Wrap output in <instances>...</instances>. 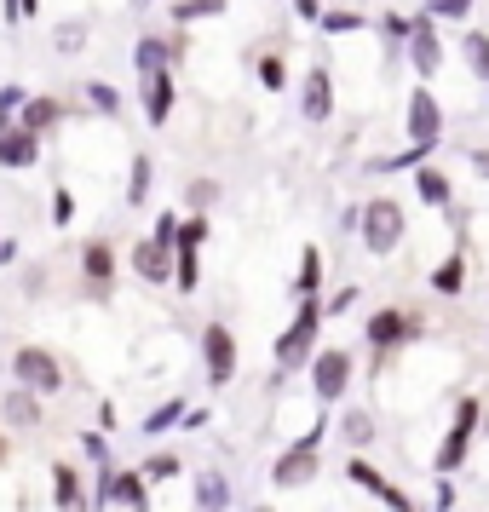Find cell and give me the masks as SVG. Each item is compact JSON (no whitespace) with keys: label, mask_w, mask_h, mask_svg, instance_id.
Here are the masks:
<instances>
[{"label":"cell","mask_w":489,"mask_h":512,"mask_svg":"<svg viewBox=\"0 0 489 512\" xmlns=\"http://www.w3.org/2000/svg\"><path fill=\"white\" fill-rule=\"evenodd\" d=\"M219 12H225V0H179L173 18H179V24H196V18H219Z\"/></svg>","instance_id":"cell-24"},{"label":"cell","mask_w":489,"mask_h":512,"mask_svg":"<svg viewBox=\"0 0 489 512\" xmlns=\"http://www.w3.org/2000/svg\"><path fill=\"white\" fill-rule=\"evenodd\" d=\"M0 461H6V443H0Z\"/></svg>","instance_id":"cell-41"},{"label":"cell","mask_w":489,"mask_h":512,"mask_svg":"<svg viewBox=\"0 0 489 512\" xmlns=\"http://www.w3.org/2000/svg\"><path fill=\"white\" fill-rule=\"evenodd\" d=\"M196 507L202 512H225L231 507V484H225L219 472H202V478H196Z\"/></svg>","instance_id":"cell-18"},{"label":"cell","mask_w":489,"mask_h":512,"mask_svg":"<svg viewBox=\"0 0 489 512\" xmlns=\"http://www.w3.org/2000/svg\"><path fill=\"white\" fill-rule=\"evenodd\" d=\"M81 41H87V24H58V29H52V47H58V52H75Z\"/></svg>","instance_id":"cell-28"},{"label":"cell","mask_w":489,"mask_h":512,"mask_svg":"<svg viewBox=\"0 0 489 512\" xmlns=\"http://www.w3.org/2000/svg\"><path fill=\"white\" fill-rule=\"evenodd\" d=\"M41 162V139L24 133L18 121H0V167H12V173H24V167Z\"/></svg>","instance_id":"cell-5"},{"label":"cell","mask_w":489,"mask_h":512,"mask_svg":"<svg viewBox=\"0 0 489 512\" xmlns=\"http://www.w3.org/2000/svg\"><path fill=\"white\" fill-rule=\"evenodd\" d=\"M12 121H18L24 133H35V139H47L52 127L64 121V104H58L52 93H35V98H24V116H12Z\"/></svg>","instance_id":"cell-10"},{"label":"cell","mask_w":489,"mask_h":512,"mask_svg":"<svg viewBox=\"0 0 489 512\" xmlns=\"http://www.w3.org/2000/svg\"><path fill=\"white\" fill-rule=\"evenodd\" d=\"M461 259H449V265H438V294H455V288H461Z\"/></svg>","instance_id":"cell-33"},{"label":"cell","mask_w":489,"mask_h":512,"mask_svg":"<svg viewBox=\"0 0 489 512\" xmlns=\"http://www.w3.org/2000/svg\"><path fill=\"white\" fill-rule=\"evenodd\" d=\"M81 271H87V288H93V294H110V277H116L110 242H87V248H81Z\"/></svg>","instance_id":"cell-13"},{"label":"cell","mask_w":489,"mask_h":512,"mask_svg":"<svg viewBox=\"0 0 489 512\" xmlns=\"http://www.w3.org/2000/svg\"><path fill=\"white\" fill-rule=\"evenodd\" d=\"M18 248H24V242H0V265H12V259H18Z\"/></svg>","instance_id":"cell-40"},{"label":"cell","mask_w":489,"mask_h":512,"mask_svg":"<svg viewBox=\"0 0 489 512\" xmlns=\"http://www.w3.org/2000/svg\"><path fill=\"white\" fill-rule=\"evenodd\" d=\"M409 52H415V70H420V75H432V70H438V41H432V18H415Z\"/></svg>","instance_id":"cell-17"},{"label":"cell","mask_w":489,"mask_h":512,"mask_svg":"<svg viewBox=\"0 0 489 512\" xmlns=\"http://www.w3.org/2000/svg\"><path fill=\"white\" fill-rule=\"evenodd\" d=\"M0 420H6V432H35L41 426V397L24 392V386H6L0 392Z\"/></svg>","instance_id":"cell-8"},{"label":"cell","mask_w":489,"mask_h":512,"mask_svg":"<svg viewBox=\"0 0 489 512\" xmlns=\"http://www.w3.org/2000/svg\"><path fill=\"white\" fill-rule=\"evenodd\" d=\"M317 317H323V305L305 300L300 317H294V328L277 340V369H300L305 357H311V340H317Z\"/></svg>","instance_id":"cell-2"},{"label":"cell","mask_w":489,"mask_h":512,"mask_svg":"<svg viewBox=\"0 0 489 512\" xmlns=\"http://www.w3.org/2000/svg\"><path fill=\"white\" fill-rule=\"evenodd\" d=\"M311 288H317V248H305V265H300V294L311 300Z\"/></svg>","instance_id":"cell-34"},{"label":"cell","mask_w":489,"mask_h":512,"mask_svg":"<svg viewBox=\"0 0 489 512\" xmlns=\"http://www.w3.org/2000/svg\"><path fill=\"white\" fill-rule=\"evenodd\" d=\"M484 426H489V415H484Z\"/></svg>","instance_id":"cell-43"},{"label":"cell","mask_w":489,"mask_h":512,"mask_svg":"<svg viewBox=\"0 0 489 512\" xmlns=\"http://www.w3.org/2000/svg\"><path fill=\"white\" fill-rule=\"evenodd\" d=\"M259 81H265L271 93H282V81H288V70H282V58H259Z\"/></svg>","instance_id":"cell-31"},{"label":"cell","mask_w":489,"mask_h":512,"mask_svg":"<svg viewBox=\"0 0 489 512\" xmlns=\"http://www.w3.org/2000/svg\"><path fill=\"white\" fill-rule=\"evenodd\" d=\"M81 449H87L93 461H104V455H110V443H104V432H87V438H81Z\"/></svg>","instance_id":"cell-37"},{"label":"cell","mask_w":489,"mask_h":512,"mask_svg":"<svg viewBox=\"0 0 489 512\" xmlns=\"http://www.w3.org/2000/svg\"><path fill=\"white\" fill-rule=\"evenodd\" d=\"M133 271H139L144 282H167L173 277V248L156 242V236H144L139 248H133Z\"/></svg>","instance_id":"cell-12"},{"label":"cell","mask_w":489,"mask_h":512,"mask_svg":"<svg viewBox=\"0 0 489 512\" xmlns=\"http://www.w3.org/2000/svg\"><path fill=\"white\" fill-rule=\"evenodd\" d=\"M12 380L35 397H52V392H64V363L47 346H18L12 351Z\"/></svg>","instance_id":"cell-1"},{"label":"cell","mask_w":489,"mask_h":512,"mask_svg":"<svg viewBox=\"0 0 489 512\" xmlns=\"http://www.w3.org/2000/svg\"><path fill=\"white\" fill-rule=\"evenodd\" d=\"M397 236H403V208L397 202H369V213H363V242H369V254H392Z\"/></svg>","instance_id":"cell-3"},{"label":"cell","mask_w":489,"mask_h":512,"mask_svg":"<svg viewBox=\"0 0 489 512\" xmlns=\"http://www.w3.org/2000/svg\"><path fill=\"white\" fill-rule=\"evenodd\" d=\"M213 202H219V185L213 179H196L190 185V208H213Z\"/></svg>","instance_id":"cell-32"},{"label":"cell","mask_w":489,"mask_h":512,"mask_svg":"<svg viewBox=\"0 0 489 512\" xmlns=\"http://www.w3.org/2000/svg\"><path fill=\"white\" fill-rule=\"evenodd\" d=\"M409 133H415V150H426V144L438 139V104H432V93L409 98Z\"/></svg>","instance_id":"cell-15"},{"label":"cell","mask_w":489,"mask_h":512,"mask_svg":"<svg viewBox=\"0 0 489 512\" xmlns=\"http://www.w3.org/2000/svg\"><path fill=\"white\" fill-rule=\"evenodd\" d=\"M87 98H93L104 116H116V110H121V93L110 87V81H87Z\"/></svg>","instance_id":"cell-27"},{"label":"cell","mask_w":489,"mask_h":512,"mask_svg":"<svg viewBox=\"0 0 489 512\" xmlns=\"http://www.w3.org/2000/svg\"><path fill=\"white\" fill-rule=\"evenodd\" d=\"M70 219H75V196L58 185V190H52V225H70Z\"/></svg>","instance_id":"cell-30"},{"label":"cell","mask_w":489,"mask_h":512,"mask_svg":"<svg viewBox=\"0 0 489 512\" xmlns=\"http://www.w3.org/2000/svg\"><path fill=\"white\" fill-rule=\"evenodd\" d=\"M0 24H24V12H18V0H0Z\"/></svg>","instance_id":"cell-39"},{"label":"cell","mask_w":489,"mask_h":512,"mask_svg":"<svg viewBox=\"0 0 489 512\" xmlns=\"http://www.w3.org/2000/svg\"><path fill=\"white\" fill-rule=\"evenodd\" d=\"M311 478H317V449H300V443L271 466V484L277 489H300V484H311Z\"/></svg>","instance_id":"cell-9"},{"label":"cell","mask_w":489,"mask_h":512,"mask_svg":"<svg viewBox=\"0 0 489 512\" xmlns=\"http://www.w3.org/2000/svg\"><path fill=\"white\" fill-rule=\"evenodd\" d=\"M173 420H185V403H162L156 415L144 420V432H150V438H162V432H167V426H173Z\"/></svg>","instance_id":"cell-26"},{"label":"cell","mask_w":489,"mask_h":512,"mask_svg":"<svg viewBox=\"0 0 489 512\" xmlns=\"http://www.w3.org/2000/svg\"><path fill=\"white\" fill-rule=\"evenodd\" d=\"M466 64H472V75H489V41L484 35H466Z\"/></svg>","instance_id":"cell-29"},{"label":"cell","mask_w":489,"mask_h":512,"mask_svg":"<svg viewBox=\"0 0 489 512\" xmlns=\"http://www.w3.org/2000/svg\"><path fill=\"white\" fill-rule=\"evenodd\" d=\"M127 202H133V208L150 202V156H133V173H127Z\"/></svg>","instance_id":"cell-21"},{"label":"cell","mask_w":489,"mask_h":512,"mask_svg":"<svg viewBox=\"0 0 489 512\" xmlns=\"http://www.w3.org/2000/svg\"><path fill=\"white\" fill-rule=\"evenodd\" d=\"M144 484H167V478H179V455H150V461L139 466Z\"/></svg>","instance_id":"cell-23"},{"label":"cell","mask_w":489,"mask_h":512,"mask_svg":"<svg viewBox=\"0 0 489 512\" xmlns=\"http://www.w3.org/2000/svg\"><path fill=\"white\" fill-rule=\"evenodd\" d=\"M472 432H478V403L466 397L461 409H455V426H449V438H443V449H438V472H455V466L466 461V443H472Z\"/></svg>","instance_id":"cell-4"},{"label":"cell","mask_w":489,"mask_h":512,"mask_svg":"<svg viewBox=\"0 0 489 512\" xmlns=\"http://www.w3.org/2000/svg\"><path fill=\"white\" fill-rule=\"evenodd\" d=\"M420 196H426V202H443V196H449V185H443L438 173H420Z\"/></svg>","instance_id":"cell-35"},{"label":"cell","mask_w":489,"mask_h":512,"mask_svg":"<svg viewBox=\"0 0 489 512\" xmlns=\"http://www.w3.org/2000/svg\"><path fill=\"white\" fill-rule=\"evenodd\" d=\"M351 484H363V489H374V495H386V501H392L397 512H409V501H403V495H397L392 484H386V478H380V472H374L369 461H351V472H346Z\"/></svg>","instance_id":"cell-19"},{"label":"cell","mask_w":489,"mask_h":512,"mask_svg":"<svg viewBox=\"0 0 489 512\" xmlns=\"http://www.w3.org/2000/svg\"><path fill=\"white\" fill-rule=\"evenodd\" d=\"M202 351H208V380H213V386H231V374H236V340H231V328L213 323L208 334H202Z\"/></svg>","instance_id":"cell-6"},{"label":"cell","mask_w":489,"mask_h":512,"mask_svg":"<svg viewBox=\"0 0 489 512\" xmlns=\"http://www.w3.org/2000/svg\"><path fill=\"white\" fill-rule=\"evenodd\" d=\"M311 380H317V397H340L351 380V357L346 351H323L317 363H311Z\"/></svg>","instance_id":"cell-11"},{"label":"cell","mask_w":489,"mask_h":512,"mask_svg":"<svg viewBox=\"0 0 489 512\" xmlns=\"http://www.w3.org/2000/svg\"><path fill=\"white\" fill-rule=\"evenodd\" d=\"M403 328H409V323H403L397 311H380V317L369 323V340H374V346H397V334H403Z\"/></svg>","instance_id":"cell-22"},{"label":"cell","mask_w":489,"mask_h":512,"mask_svg":"<svg viewBox=\"0 0 489 512\" xmlns=\"http://www.w3.org/2000/svg\"><path fill=\"white\" fill-rule=\"evenodd\" d=\"M167 58H173V52H167V41H156V35H144L139 47H133V64H139L144 75H162Z\"/></svg>","instance_id":"cell-20"},{"label":"cell","mask_w":489,"mask_h":512,"mask_svg":"<svg viewBox=\"0 0 489 512\" xmlns=\"http://www.w3.org/2000/svg\"><path fill=\"white\" fill-rule=\"evenodd\" d=\"M300 110H305L311 121H323L328 110H334V87H328V75H323V70L305 75V104H300Z\"/></svg>","instance_id":"cell-16"},{"label":"cell","mask_w":489,"mask_h":512,"mask_svg":"<svg viewBox=\"0 0 489 512\" xmlns=\"http://www.w3.org/2000/svg\"><path fill=\"white\" fill-rule=\"evenodd\" d=\"M144 116H150V127H162L167 116H173V75H144Z\"/></svg>","instance_id":"cell-14"},{"label":"cell","mask_w":489,"mask_h":512,"mask_svg":"<svg viewBox=\"0 0 489 512\" xmlns=\"http://www.w3.org/2000/svg\"><path fill=\"white\" fill-rule=\"evenodd\" d=\"M340 432H346V443H357V449H363V443L374 438V420L363 415V409H351V415L340 420Z\"/></svg>","instance_id":"cell-25"},{"label":"cell","mask_w":489,"mask_h":512,"mask_svg":"<svg viewBox=\"0 0 489 512\" xmlns=\"http://www.w3.org/2000/svg\"><path fill=\"white\" fill-rule=\"evenodd\" d=\"M52 507L58 512H87V472L70 461H52Z\"/></svg>","instance_id":"cell-7"},{"label":"cell","mask_w":489,"mask_h":512,"mask_svg":"<svg viewBox=\"0 0 489 512\" xmlns=\"http://www.w3.org/2000/svg\"><path fill=\"white\" fill-rule=\"evenodd\" d=\"M259 512H271V507H259Z\"/></svg>","instance_id":"cell-42"},{"label":"cell","mask_w":489,"mask_h":512,"mask_svg":"<svg viewBox=\"0 0 489 512\" xmlns=\"http://www.w3.org/2000/svg\"><path fill=\"white\" fill-rule=\"evenodd\" d=\"M18 104H24V87H0V121H12Z\"/></svg>","instance_id":"cell-36"},{"label":"cell","mask_w":489,"mask_h":512,"mask_svg":"<svg viewBox=\"0 0 489 512\" xmlns=\"http://www.w3.org/2000/svg\"><path fill=\"white\" fill-rule=\"evenodd\" d=\"M466 6L472 0H438V18H466Z\"/></svg>","instance_id":"cell-38"}]
</instances>
